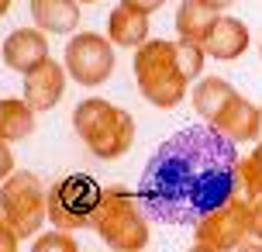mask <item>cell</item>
<instances>
[{
  "label": "cell",
  "mask_w": 262,
  "mask_h": 252,
  "mask_svg": "<svg viewBox=\"0 0 262 252\" xmlns=\"http://www.w3.org/2000/svg\"><path fill=\"white\" fill-rule=\"evenodd\" d=\"M200 4H207L210 11H217V14H221V11H228V7H231L235 0H200Z\"/></svg>",
  "instance_id": "cell-25"
},
{
  "label": "cell",
  "mask_w": 262,
  "mask_h": 252,
  "mask_svg": "<svg viewBox=\"0 0 262 252\" xmlns=\"http://www.w3.org/2000/svg\"><path fill=\"white\" fill-rule=\"evenodd\" d=\"M235 252H262V242H242Z\"/></svg>",
  "instance_id": "cell-26"
},
{
  "label": "cell",
  "mask_w": 262,
  "mask_h": 252,
  "mask_svg": "<svg viewBox=\"0 0 262 252\" xmlns=\"http://www.w3.org/2000/svg\"><path fill=\"white\" fill-rule=\"evenodd\" d=\"M121 4H128V7H135V11H142V14H156L166 0H121Z\"/></svg>",
  "instance_id": "cell-24"
},
{
  "label": "cell",
  "mask_w": 262,
  "mask_h": 252,
  "mask_svg": "<svg viewBox=\"0 0 262 252\" xmlns=\"http://www.w3.org/2000/svg\"><path fill=\"white\" fill-rule=\"evenodd\" d=\"M66 93V66L55 59H45L38 69H31L25 76V100L35 114L52 111Z\"/></svg>",
  "instance_id": "cell-10"
},
{
  "label": "cell",
  "mask_w": 262,
  "mask_h": 252,
  "mask_svg": "<svg viewBox=\"0 0 262 252\" xmlns=\"http://www.w3.org/2000/svg\"><path fill=\"white\" fill-rule=\"evenodd\" d=\"M249 235L255 242H262V197L249 200Z\"/></svg>",
  "instance_id": "cell-21"
},
{
  "label": "cell",
  "mask_w": 262,
  "mask_h": 252,
  "mask_svg": "<svg viewBox=\"0 0 262 252\" xmlns=\"http://www.w3.org/2000/svg\"><path fill=\"white\" fill-rule=\"evenodd\" d=\"M17 235H14V228L7 221H0V252H17Z\"/></svg>",
  "instance_id": "cell-22"
},
{
  "label": "cell",
  "mask_w": 262,
  "mask_h": 252,
  "mask_svg": "<svg viewBox=\"0 0 262 252\" xmlns=\"http://www.w3.org/2000/svg\"><path fill=\"white\" fill-rule=\"evenodd\" d=\"M214 21H217V11H210L207 4H200V0H183L180 11H176V31H180L183 41H200L204 45Z\"/></svg>",
  "instance_id": "cell-17"
},
{
  "label": "cell",
  "mask_w": 262,
  "mask_h": 252,
  "mask_svg": "<svg viewBox=\"0 0 262 252\" xmlns=\"http://www.w3.org/2000/svg\"><path fill=\"white\" fill-rule=\"evenodd\" d=\"M0 214L17 239H35L49 221V186L35 173L14 170L0 183Z\"/></svg>",
  "instance_id": "cell-5"
},
{
  "label": "cell",
  "mask_w": 262,
  "mask_h": 252,
  "mask_svg": "<svg viewBox=\"0 0 262 252\" xmlns=\"http://www.w3.org/2000/svg\"><path fill=\"white\" fill-rule=\"evenodd\" d=\"M238 159V145L214 124H186L148 156L138 204L159 225H193L224 200L242 197Z\"/></svg>",
  "instance_id": "cell-1"
},
{
  "label": "cell",
  "mask_w": 262,
  "mask_h": 252,
  "mask_svg": "<svg viewBox=\"0 0 262 252\" xmlns=\"http://www.w3.org/2000/svg\"><path fill=\"white\" fill-rule=\"evenodd\" d=\"M193 239L214 252H235L242 242H249V200L231 197V200H224L221 207L196 218Z\"/></svg>",
  "instance_id": "cell-8"
},
{
  "label": "cell",
  "mask_w": 262,
  "mask_h": 252,
  "mask_svg": "<svg viewBox=\"0 0 262 252\" xmlns=\"http://www.w3.org/2000/svg\"><path fill=\"white\" fill-rule=\"evenodd\" d=\"M210 124H214L228 142H235V145H242V142H255V138H259V107L252 104L249 97L235 93Z\"/></svg>",
  "instance_id": "cell-11"
},
{
  "label": "cell",
  "mask_w": 262,
  "mask_h": 252,
  "mask_svg": "<svg viewBox=\"0 0 262 252\" xmlns=\"http://www.w3.org/2000/svg\"><path fill=\"white\" fill-rule=\"evenodd\" d=\"M35 135V111L25 97H4L0 100V142H25Z\"/></svg>",
  "instance_id": "cell-16"
},
{
  "label": "cell",
  "mask_w": 262,
  "mask_h": 252,
  "mask_svg": "<svg viewBox=\"0 0 262 252\" xmlns=\"http://www.w3.org/2000/svg\"><path fill=\"white\" fill-rule=\"evenodd\" d=\"M190 252H214V249H207V245H200V242H196V245H193Z\"/></svg>",
  "instance_id": "cell-28"
},
{
  "label": "cell",
  "mask_w": 262,
  "mask_h": 252,
  "mask_svg": "<svg viewBox=\"0 0 262 252\" xmlns=\"http://www.w3.org/2000/svg\"><path fill=\"white\" fill-rule=\"evenodd\" d=\"M249 25L238 21V17H228V14H217L214 28L207 31L204 38V52L217 62H235L238 55L249 49Z\"/></svg>",
  "instance_id": "cell-12"
},
{
  "label": "cell",
  "mask_w": 262,
  "mask_h": 252,
  "mask_svg": "<svg viewBox=\"0 0 262 252\" xmlns=\"http://www.w3.org/2000/svg\"><path fill=\"white\" fill-rule=\"evenodd\" d=\"M76 4H97V0H76Z\"/></svg>",
  "instance_id": "cell-30"
},
{
  "label": "cell",
  "mask_w": 262,
  "mask_h": 252,
  "mask_svg": "<svg viewBox=\"0 0 262 252\" xmlns=\"http://www.w3.org/2000/svg\"><path fill=\"white\" fill-rule=\"evenodd\" d=\"M73 132L97 159H121L135 142V118L104 97H86L73 111Z\"/></svg>",
  "instance_id": "cell-2"
},
{
  "label": "cell",
  "mask_w": 262,
  "mask_h": 252,
  "mask_svg": "<svg viewBox=\"0 0 262 252\" xmlns=\"http://www.w3.org/2000/svg\"><path fill=\"white\" fill-rule=\"evenodd\" d=\"M0 221H4V214H0Z\"/></svg>",
  "instance_id": "cell-31"
},
{
  "label": "cell",
  "mask_w": 262,
  "mask_h": 252,
  "mask_svg": "<svg viewBox=\"0 0 262 252\" xmlns=\"http://www.w3.org/2000/svg\"><path fill=\"white\" fill-rule=\"evenodd\" d=\"M231 97H235V87L224 80V76H200V80H196V87L190 90L193 111L207 121V124L221 114V107L228 104Z\"/></svg>",
  "instance_id": "cell-15"
},
{
  "label": "cell",
  "mask_w": 262,
  "mask_h": 252,
  "mask_svg": "<svg viewBox=\"0 0 262 252\" xmlns=\"http://www.w3.org/2000/svg\"><path fill=\"white\" fill-rule=\"evenodd\" d=\"M90 228H97L104 245L114 252H142L152 239L148 235V214L142 211L138 194H131L124 186H107L104 190Z\"/></svg>",
  "instance_id": "cell-4"
},
{
  "label": "cell",
  "mask_w": 262,
  "mask_h": 252,
  "mask_svg": "<svg viewBox=\"0 0 262 252\" xmlns=\"http://www.w3.org/2000/svg\"><path fill=\"white\" fill-rule=\"evenodd\" d=\"M7 11H11V0H0V17H4Z\"/></svg>",
  "instance_id": "cell-27"
},
{
  "label": "cell",
  "mask_w": 262,
  "mask_h": 252,
  "mask_svg": "<svg viewBox=\"0 0 262 252\" xmlns=\"http://www.w3.org/2000/svg\"><path fill=\"white\" fill-rule=\"evenodd\" d=\"M31 252H79V245H76V239H73V232L55 228V232H41V235H35Z\"/></svg>",
  "instance_id": "cell-20"
},
{
  "label": "cell",
  "mask_w": 262,
  "mask_h": 252,
  "mask_svg": "<svg viewBox=\"0 0 262 252\" xmlns=\"http://www.w3.org/2000/svg\"><path fill=\"white\" fill-rule=\"evenodd\" d=\"M104 186L86 173H69L59 176L49 186V221L62 232H76V228H90L93 214L100 207Z\"/></svg>",
  "instance_id": "cell-6"
},
{
  "label": "cell",
  "mask_w": 262,
  "mask_h": 252,
  "mask_svg": "<svg viewBox=\"0 0 262 252\" xmlns=\"http://www.w3.org/2000/svg\"><path fill=\"white\" fill-rule=\"evenodd\" d=\"M255 142H262V107H259V138Z\"/></svg>",
  "instance_id": "cell-29"
},
{
  "label": "cell",
  "mask_w": 262,
  "mask_h": 252,
  "mask_svg": "<svg viewBox=\"0 0 262 252\" xmlns=\"http://www.w3.org/2000/svg\"><path fill=\"white\" fill-rule=\"evenodd\" d=\"M135 80H138V93L152 107L172 111L183 104L190 80L180 73L176 62V41L166 38H148L145 45L135 49Z\"/></svg>",
  "instance_id": "cell-3"
},
{
  "label": "cell",
  "mask_w": 262,
  "mask_h": 252,
  "mask_svg": "<svg viewBox=\"0 0 262 252\" xmlns=\"http://www.w3.org/2000/svg\"><path fill=\"white\" fill-rule=\"evenodd\" d=\"M11 173H14V152H11L7 142H0V183H4Z\"/></svg>",
  "instance_id": "cell-23"
},
{
  "label": "cell",
  "mask_w": 262,
  "mask_h": 252,
  "mask_svg": "<svg viewBox=\"0 0 262 252\" xmlns=\"http://www.w3.org/2000/svg\"><path fill=\"white\" fill-rule=\"evenodd\" d=\"M238 183H242V197L255 200L262 197V142H255L249 156L238 159Z\"/></svg>",
  "instance_id": "cell-18"
},
{
  "label": "cell",
  "mask_w": 262,
  "mask_h": 252,
  "mask_svg": "<svg viewBox=\"0 0 262 252\" xmlns=\"http://www.w3.org/2000/svg\"><path fill=\"white\" fill-rule=\"evenodd\" d=\"M107 38L121 49H138L148 41V14L135 11L128 4H118L107 17Z\"/></svg>",
  "instance_id": "cell-13"
},
{
  "label": "cell",
  "mask_w": 262,
  "mask_h": 252,
  "mask_svg": "<svg viewBox=\"0 0 262 252\" xmlns=\"http://www.w3.org/2000/svg\"><path fill=\"white\" fill-rule=\"evenodd\" d=\"M4 66L28 76L31 69H38L49 59V38L41 28H17L4 38Z\"/></svg>",
  "instance_id": "cell-9"
},
{
  "label": "cell",
  "mask_w": 262,
  "mask_h": 252,
  "mask_svg": "<svg viewBox=\"0 0 262 252\" xmlns=\"http://www.w3.org/2000/svg\"><path fill=\"white\" fill-rule=\"evenodd\" d=\"M176 62H180V73H183L190 83H196L204 76V62H207V52L200 41H176Z\"/></svg>",
  "instance_id": "cell-19"
},
{
  "label": "cell",
  "mask_w": 262,
  "mask_h": 252,
  "mask_svg": "<svg viewBox=\"0 0 262 252\" xmlns=\"http://www.w3.org/2000/svg\"><path fill=\"white\" fill-rule=\"evenodd\" d=\"M62 66L79 87H100L114 73V41L97 31H79L66 45Z\"/></svg>",
  "instance_id": "cell-7"
},
{
  "label": "cell",
  "mask_w": 262,
  "mask_h": 252,
  "mask_svg": "<svg viewBox=\"0 0 262 252\" xmlns=\"http://www.w3.org/2000/svg\"><path fill=\"white\" fill-rule=\"evenodd\" d=\"M35 28L49 35H69L79 25V4L76 0H31Z\"/></svg>",
  "instance_id": "cell-14"
}]
</instances>
